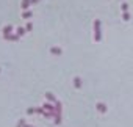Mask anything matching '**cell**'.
I'll use <instances>...</instances> for the list:
<instances>
[{
  "label": "cell",
  "instance_id": "obj_1",
  "mask_svg": "<svg viewBox=\"0 0 133 127\" xmlns=\"http://www.w3.org/2000/svg\"><path fill=\"white\" fill-rule=\"evenodd\" d=\"M94 35H96V41H100V22L96 21L94 24Z\"/></svg>",
  "mask_w": 133,
  "mask_h": 127
},
{
  "label": "cell",
  "instance_id": "obj_2",
  "mask_svg": "<svg viewBox=\"0 0 133 127\" xmlns=\"http://www.w3.org/2000/svg\"><path fill=\"white\" fill-rule=\"evenodd\" d=\"M122 11H124V14H122L124 21H130V14H128V5H127V3H122Z\"/></svg>",
  "mask_w": 133,
  "mask_h": 127
},
{
  "label": "cell",
  "instance_id": "obj_3",
  "mask_svg": "<svg viewBox=\"0 0 133 127\" xmlns=\"http://www.w3.org/2000/svg\"><path fill=\"white\" fill-rule=\"evenodd\" d=\"M97 108H99L100 113H107V107H105L103 104H97Z\"/></svg>",
  "mask_w": 133,
  "mask_h": 127
}]
</instances>
